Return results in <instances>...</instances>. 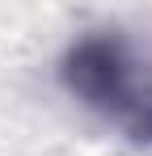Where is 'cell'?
Wrapping results in <instances>:
<instances>
[{
    "label": "cell",
    "mask_w": 152,
    "mask_h": 156,
    "mask_svg": "<svg viewBox=\"0 0 152 156\" xmlns=\"http://www.w3.org/2000/svg\"><path fill=\"white\" fill-rule=\"evenodd\" d=\"M63 76L85 101L101 105V110H127L135 105V80H131V63L118 42H106V38H93V42H80L72 55H68V68Z\"/></svg>",
    "instance_id": "obj_1"
},
{
    "label": "cell",
    "mask_w": 152,
    "mask_h": 156,
    "mask_svg": "<svg viewBox=\"0 0 152 156\" xmlns=\"http://www.w3.org/2000/svg\"><path fill=\"white\" fill-rule=\"evenodd\" d=\"M148 131H152V110H148Z\"/></svg>",
    "instance_id": "obj_2"
}]
</instances>
